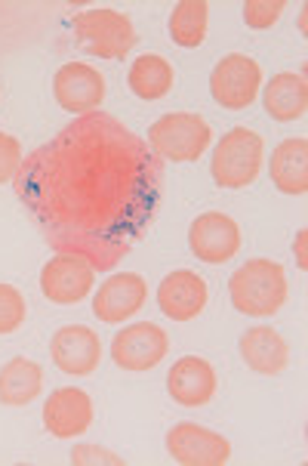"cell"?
Here are the masks:
<instances>
[{
    "label": "cell",
    "instance_id": "484cf974",
    "mask_svg": "<svg viewBox=\"0 0 308 466\" xmlns=\"http://www.w3.org/2000/svg\"><path fill=\"white\" fill-rule=\"evenodd\" d=\"M22 161H25V155H22L19 139L10 137V133H0V186L13 183Z\"/></svg>",
    "mask_w": 308,
    "mask_h": 466
},
{
    "label": "cell",
    "instance_id": "603a6c76",
    "mask_svg": "<svg viewBox=\"0 0 308 466\" xmlns=\"http://www.w3.org/2000/svg\"><path fill=\"white\" fill-rule=\"evenodd\" d=\"M207 19L210 6L204 0H183V4L173 6L170 13V37L179 46H201L207 37Z\"/></svg>",
    "mask_w": 308,
    "mask_h": 466
},
{
    "label": "cell",
    "instance_id": "9c48e42d",
    "mask_svg": "<svg viewBox=\"0 0 308 466\" xmlns=\"http://www.w3.org/2000/svg\"><path fill=\"white\" fill-rule=\"evenodd\" d=\"M188 248L201 263H228L241 250V226L228 213H201L188 228Z\"/></svg>",
    "mask_w": 308,
    "mask_h": 466
},
{
    "label": "cell",
    "instance_id": "3957f363",
    "mask_svg": "<svg viewBox=\"0 0 308 466\" xmlns=\"http://www.w3.org/2000/svg\"><path fill=\"white\" fill-rule=\"evenodd\" d=\"M265 161V146L263 137L247 127L228 130L223 139L213 148V179L223 188H247L259 179Z\"/></svg>",
    "mask_w": 308,
    "mask_h": 466
},
{
    "label": "cell",
    "instance_id": "30bf717a",
    "mask_svg": "<svg viewBox=\"0 0 308 466\" xmlns=\"http://www.w3.org/2000/svg\"><path fill=\"white\" fill-rule=\"evenodd\" d=\"M53 93H56V102L65 112L81 117L102 106L105 77L99 75V68L86 66V62H65L53 77Z\"/></svg>",
    "mask_w": 308,
    "mask_h": 466
},
{
    "label": "cell",
    "instance_id": "44dd1931",
    "mask_svg": "<svg viewBox=\"0 0 308 466\" xmlns=\"http://www.w3.org/2000/svg\"><path fill=\"white\" fill-rule=\"evenodd\" d=\"M265 112L274 117V121H299L308 108V84L305 75H296V71H281L274 75L265 86Z\"/></svg>",
    "mask_w": 308,
    "mask_h": 466
},
{
    "label": "cell",
    "instance_id": "2e32d148",
    "mask_svg": "<svg viewBox=\"0 0 308 466\" xmlns=\"http://www.w3.org/2000/svg\"><path fill=\"white\" fill-rule=\"evenodd\" d=\"M46 241L65 257L84 259L93 272H108L121 259L130 254L133 238H121V235H46Z\"/></svg>",
    "mask_w": 308,
    "mask_h": 466
},
{
    "label": "cell",
    "instance_id": "9a60e30c",
    "mask_svg": "<svg viewBox=\"0 0 308 466\" xmlns=\"http://www.w3.org/2000/svg\"><path fill=\"white\" fill-rule=\"evenodd\" d=\"M207 281L192 268H176L157 288V306L173 321H194L197 315L207 309Z\"/></svg>",
    "mask_w": 308,
    "mask_h": 466
},
{
    "label": "cell",
    "instance_id": "5bb4252c",
    "mask_svg": "<svg viewBox=\"0 0 308 466\" xmlns=\"http://www.w3.org/2000/svg\"><path fill=\"white\" fill-rule=\"evenodd\" d=\"M93 399L77 386H62L44 405V426L56 439H77L93 426Z\"/></svg>",
    "mask_w": 308,
    "mask_h": 466
},
{
    "label": "cell",
    "instance_id": "8fae6325",
    "mask_svg": "<svg viewBox=\"0 0 308 466\" xmlns=\"http://www.w3.org/2000/svg\"><path fill=\"white\" fill-rule=\"evenodd\" d=\"M53 365L68 377H90L102 361V339L86 325H65L50 343Z\"/></svg>",
    "mask_w": 308,
    "mask_h": 466
},
{
    "label": "cell",
    "instance_id": "277c9868",
    "mask_svg": "<svg viewBox=\"0 0 308 466\" xmlns=\"http://www.w3.org/2000/svg\"><path fill=\"white\" fill-rule=\"evenodd\" d=\"M213 146V130L201 115H164L148 127V148L161 161H197Z\"/></svg>",
    "mask_w": 308,
    "mask_h": 466
},
{
    "label": "cell",
    "instance_id": "e0dca14e",
    "mask_svg": "<svg viewBox=\"0 0 308 466\" xmlns=\"http://www.w3.org/2000/svg\"><path fill=\"white\" fill-rule=\"evenodd\" d=\"M216 370L207 359H197V355H185L167 374V392L176 405L183 408H204L210 405L216 396Z\"/></svg>",
    "mask_w": 308,
    "mask_h": 466
},
{
    "label": "cell",
    "instance_id": "f1b7e54d",
    "mask_svg": "<svg viewBox=\"0 0 308 466\" xmlns=\"http://www.w3.org/2000/svg\"><path fill=\"white\" fill-rule=\"evenodd\" d=\"M305 28H308V6H303V13H299V31L305 35Z\"/></svg>",
    "mask_w": 308,
    "mask_h": 466
},
{
    "label": "cell",
    "instance_id": "52a82bcc",
    "mask_svg": "<svg viewBox=\"0 0 308 466\" xmlns=\"http://www.w3.org/2000/svg\"><path fill=\"white\" fill-rule=\"evenodd\" d=\"M170 337L164 328L152 321H136V325L124 328L112 343V359L124 370H152L167 359Z\"/></svg>",
    "mask_w": 308,
    "mask_h": 466
},
{
    "label": "cell",
    "instance_id": "4fadbf2b",
    "mask_svg": "<svg viewBox=\"0 0 308 466\" xmlns=\"http://www.w3.org/2000/svg\"><path fill=\"white\" fill-rule=\"evenodd\" d=\"M93 281H96V272L77 257H65L59 254L56 259H50L41 268V290L50 303L59 306H75L81 299L90 297Z\"/></svg>",
    "mask_w": 308,
    "mask_h": 466
},
{
    "label": "cell",
    "instance_id": "d6986e66",
    "mask_svg": "<svg viewBox=\"0 0 308 466\" xmlns=\"http://www.w3.org/2000/svg\"><path fill=\"white\" fill-rule=\"evenodd\" d=\"M272 183L283 195H305L308 192V139L293 137L283 139L272 152Z\"/></svg>",
    "mask_w": 308,
    "mask_h": 466
},
{
    "label": "cell",
    "instance_id": "ac0fdd59",
    "mask_svg": "<svg viewBox=\"0 0 308 466\" xmlns=\"http://www.w3.org/2000/svg\"><path fill=\"white\" fill-rule=\"evenodd\" d=\"M241 355L256 374H265V377L281 374V370L290 365L287 339L268 325L250 328L247 334L241 337Z\"/></svg>",
    "mask_w": 308,
    "mask_h": 466
},
{
    "label": "cell",
    "instance_id": "7c38bea8",
    "mask_svg": "<svg viewBox=\"0 0 308 466\" xmlns=\"http://www.w3.org/2000/svg\"><path fill=\"white\" fill-rule=\"evenodd\" d=\"M148 299V284L136 272L112 275L105 284H99V294L93 297V315L105 325H121L133 319Z\"/></svg>",
    "mask_w": 308,
    "mask_h": 466
},
{
    "label": "cell",
    "instance_id": "ffe728a7",
    "mask_svg": "<svg viewBox=\"0 0 308 466\" xmlns=\"http://www.w3.org/2000/svg\"><path fill=\"white\" fill-rule=\"evenodd\" d=\"M44 390V368L31 359H10L0 368V405L25 408Z\"/></svg>",
    "mask_w": 308,
    "mask_h": 466
},
{
    "label": "cell",
    "instance_id": "d4e9b609",
    "mask_svg": "<svg viewBox=\"0 0 308 466\" xmlns=\"http://www.w3.org/2000/svg\"><path fill=\"white\" fill-rule=\"evenodd\" d=\"M283 13V0H247L243 4V22L256 31L272 28Z\"/></svg>",
    "mask_w": 308,
    "mask_h": 466
},
{
    "label": "cell",
    "instance_id": "8992f818",
    "mask_svg": "<svg viewBox=\"0 0 308 466\" xmlns=\"http://www.w3.org/2000/svg\"><path fill=\"white\" fill-rule=\"evenodd\" d=\"M263 86V68L256 59L243 56V53H232L223 62H216L210 75V93L216 106L228 108V112H243L259 96Z\"/></svg>",
    "mask_w": 308,
    "mask_h": 466
},
{
    "label": "cell",
    "instance_id": "4316f807",
    "mask_svg": "<svg viewBox=\"0 0 308 466\" xmlns=\"http://www.w3.org/2000/svg\"><path fill=\"white\" fill-rule=\"evenodd\" d=\"M71 463L75 466H124V457H117L108 448L99 445H77L71 451Z\"/></svg>",
    "mask_w": 308,
    "mask_h": 466
},
{
    "label": "cell",
    "instance_id": "7a4b0ae2",
    "mask_svg": "<svg viewBox=\"0 0 308 466\" xmlns=\"http://www.w3.org/2000/svg\"><path fill=\"white\" fill-rule=\"evenodd\" d=\"M232 306L253 319H268L287 303V275L274 259H247L228 281Z\"/></svg>",
    "mask_w": 308,
    "mask_h": 466
},
{
    "label": "cell",
    "instance_id": "ba28073f",
    "mask_svg": "<svg viewBox=\"0 0 308 466\" xmlns=\"http://www.w3.org/2000/svg\"><path fill=\"white\" fill-rule=\"evenodd\" d=\"M167 451L183 466H225L232 461V445L225 436L197 423H176L167 432Z\"/></svg>",
    "mask_w": 308,
    "mask_h": 466
},
{
    "label": "cell",
    "instance_id": "6da1fadb",
    "mask_svg": "<svg viewBox=\"0 0 308 466\" xmlns=\"http://www.w3.org/2000/svg\"><path fill=\"white\" fill-rule=\"evenodd\" d=\"M13 186L44 235H121L136 241L161 204L164 164L117 117L90 112L35 148Z\"/></svg>",
    "mask_w": 308,
    "mask_h": 466
},
{
    "label": "cell",
    "instance_id": "5b68a950",
    "mask_svg": "<svg viewBox=\"0 0 308 466\" xmlns=\"http://www.w3.org/2000/svg\"><path fill=\"white\" fill-rule=\"evenodd\" d=\"M75 37L93 56L99 59H124L136 44V28L117 10H86L71 19Z\"/></svg>",
    "mask_w": 308,
    "mask_h": 466
},
{
    "label": "cell",
    "instance_id": "7402d4cb",
    "mask_svg": "<svg viewBox=\"0 0 308 466\" xmlns=\"http://www.w3.org/2000/svg\"><path fill=\"white\" fill-rule=\"evenodd\" d=\"M173 81H176V75H173L170 59L157 56V53H142V56L130 66V75H126L130 90L145 102L167 96L173 90Z\"/></svg>",
    "mask_w": 308,
    "mask_h": 466
},
{
    "label": "cell",
    "instance_id": "cb8c5ba5",
    "mask_svg": "<svg viewBox=\"0 0 308 466\" xmlns=\"http://www.w3.org/2000/svg\"><path fill=\"white\" fill-rule=\"evenodd\" d=\"M28 319V303L19 288L0 281V337L15 334Z\"/></svg>",
    "mask_w": 308,
    "mask_h": 466
},
{
    "label": "cell",
    "instance_id": "83f0119b",
    "mask_svg": "<svg viewBox=\"0 0 308 466\" xmlns=\"http://www.w3.org/2000/svg\"><path fill=\"white\" fill-rule=\"evenodd\" d=\"M293 254H296V266L305 272V268H308V232H305V228H299L296 244H293Z\"/></svg>",
    "mask_w": 308,
    "mask_h": 466
}]
</instances>
